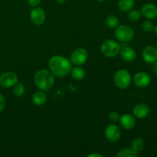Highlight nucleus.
Returning a JSON list of instances; mask_svg holds the SVG:
<instances>
[{
  "instance_id": "25",
  "label": "nucleus",
  "mask_w": 157,
  "mask_h": 157,
  "mask_svg": "<svg viewBox=\"0 0 157 157\" xmlns=\"http://www.w3.org/2000/svg\"><path fill=\"white\" fill-rule=\"evenodd\" d=\"M109 119H110V121L112 122H117V121H119L120 117V113L117 111H112L109 113V116H108Z\"/></svg>"
},
{
  "instance_id": "8",
  "label": "nucleus",
  "mask_w": 157,
  "mask_h": 157,
  "mask_svg": "<svg viewBox=\"0 0 157 157\" xmlns=\"http://www.w3.org/2000/svg\"><path fill=\"white\" fill-rule=\"evenodd\" d=\"M106 139L111 143H115L120 140L121 136V131L119 127L115 124H110L107 126L104 131Z\"/></svg>"
},
{
  "instance_id": "11",
  "label": "nucleus",
  "mask_w": 157,
  "mask_h": 157,
  "mask_svg": "<svg viewBox=\"0 0 157 157\" xmlns=\"http://www.w3.org/2000/svg\"><path fill=\"white\" fill-rule=\"evenodd\" d=\"M143 58L148 64H153L157 61V51L153 46L148 45L143 50Z\"/></svg>"
},
{
  "instance_id": "21",
  "label": "nucleus",
  "mask_w": 157,
  "mask_h": 157,
  "mask_svg": "<svg viewBox=\"0 0 157 157\" xmlns=\"http://www.w3.org/2000/svg\"><path fill=\"white\" fill-rule=\"evenodd\" d=\"M145 147V141L141 138H136L133 140L131 144V148L138 153L141 151Z\"/></svg>"
},
{
  "instance_id": "9",
  "label": "nucleus",
  "mask_w": 157,
  "mask_h": 157,
  "mask_svg": "<svg viewBox=\"0 0 157 157\" xmlns=\"http://www.w3.org/2000/svg\"><path fill=\"white\" fill-rule=\"evenodd\" d=\"M133 82L135 85L140 88L148 87L151 83V77L148 73L144 71H140L134 75Z\"/></svg>"
},
{
  "instance_id": "4",
  "label": "nucleus",
  "mask_w": 157,
  "mask_h": 157,
  "mask_svg": "<svg viewBox=\"0 0 157 157\" xmlns=\"http://www.w3.org/2000/svg\"><path fill=\"white\" fill-rule=\"evenodd\" d=\"M113 81L117 87L121 89H127L131 84V75L128 71L120 69L115 73Z\"/></svg>"
},
{
  "instance_id": "6",
  "label": "nucleus",
  "mask_w": 157,
  "mask_h": 157,
  "mask_svg": "<svg viewBox=\"0 0 157 157\" xmlns=\"http://www.w3.org/2000/svg\"><path fill=\"white\" fill-rule=\"evenodd\" d=\"M88 58V53L87 50L82 48L75 49L71 55V62L75 66H81L84 64Z\"/></svg>"
},
{
  "instance_id": "20",
  "label": "nucleus",
  "mask_w": 157,
  "mask_h": 157,
  "mask_svg": "<svg viewBox=\"0 0 157 157\" xmlns=\"http://www.w3.org/2000/svg\"><path fill=\"white\" fill-rule=\"evenodd\" d=\"M116 156L117 157H136L138 153L132 148H125L120 150Z\"/></svg>"
},
{
  "instance_id": "27",
  "label": "nucleus",
  "mask_w": 157,
  "mask_h": 157,
  "mask_svg": "<svg viewBox=\"0 0 157 157\" xmlns=\"http://www.w3.org/2000/svg\"><path fill=\"white\" fill-rule=\"evenodd\" d=\"M41 0H28V2H29V6H32V7H35L38 5L40 4Z\"/></svg>"
},
{
  "instance_id": "32",
  "label": "nucleus",
  "mask_w": 157,
  "mask_h": 157,
  "mask_svg": "<svg viewBox=\"0 0 157 157\" xmlns=\"http://www.w3.org/2000/svg\"><path fill=\"white\" fill-rule=\"evenodd\" d=\"M98 2H104L105 0H98Z\"/></svg>"
},
{
  "instance_id": "31",
  "label": "nucleus",
  "mask_w": 157,
  "mask_h": 157,
  "mask_svg": "<svg viewBox=\"0 0 157 157\" xmlns=\"http://www.w3.org/2000/svg\"><path fill=\"white\" fill-rule=\"evenodd\" d=\"M153 31H154V32L156 33V35H157V25L156 26H154V29H153Z\"/></svg>"
},
{
  "instance_id": "10",
  "label": "nucleus",
  "mask_w": 157,
  "mask_h": 157,
  "mask_svg": "<svg viewBox=\"0 0 157 157\" xmlns=\"http://www.w3.org/2000/svg\"><path fill=\"white\" fill-rule=\"evenodd\" d=\"M45 12L41 8L36 7L32 9L30 12V19L35 25H41L45 21Z\"/></svg>"
},
{
  "instance_id": "19",
  "label": "nucleus",
  "mask_w": 157,
  "mask_h": 157,
  "mask_svg": "<svg viewBox=\"0 0 157 157\" xmlns=\"http://www.w3.org/2000/svg\"><path fill=\"white\" fill-rule=\"evenodd\" d=\"M105 24L107 28L110 29H116L119 25V19L114 15H110L106 18Z\"/></svg>"
},
{
  "instance_id": "14",
  "label": "nucleus",
  "mask_w": 157,
  "mask_h": 157,
  "mask_svg": "<svg viewBox=\"0 0 157 157\" xmlns=\"http://www.w3.org/2000/svg\"><path fill=\"white\" fill-rule=\"evenodd\" d=\"M140 12L145 18L154 19L157 17V7L152 3H147L143 6Z\"/></svg>"
},
{
  "instance_id": "17",
  "label": "nucleus",
  "mask_w": 157,
  "mask_h": 157,
  "mask_svg": "<svg viewBox=\"0 0 157 157\" xmlns=\"http://www.w3.org/2000/svg\"><path fill=\"white\" fill-rule=\"evenodd\" d=\"M135 5L134 0H119L118 1V8L121 12H127L131 10Z\"/></svg>"
},
{
  "instance_id": "2",
  "label": "nucleus",
  "mask_w": 157,
  "mask_h": 157,
  "mask_svg": "<svg viewBox=\"0 0 157 157\" xmlns=\"http://www.w3.org/2000/svg\"><path fill=\"white\" fill-rule=\"evenodd\" d=\"M55 75L47 69L38 71L34 77V82L36 87L44 91L50 90L55 84Z\"/></svg>"
},
{
  "instance_id": "26",
  "label": "nucleus",
  "mask_w": 157,
  "mask_h": 157,
  "mask_svg": "<svg viewBox=\"0 0 157 157\" xmlns=\"http://www.w3.org/2000/svg\"><path fill=\"white\" fill-rule=\"evenodd\" d=\"M6 107V99L2 94H0V112L2 111Z\"/></svg>"
},
{
  "instance_id": "22",
  "label": "nucleus",
  "mask_w": 157,
  "mask_h": 157,
  "mask_svg": "<svg viewBox=\"0 0 157 157\" xmlns=\"http://www.w3.org/2000/svg\"><path fill=\"white\" fill-rule=\"evenodd\" d=\"M25 92V87L21 83L17 82L15 85L13 86V94L16 97H21L24 95Z\"/></svg>"
},
{
  "instance_id": "24",
  "label": "nucleus",
  "mask_w": 157,
  "mask_h": 157,
  "mask_svg": "<svg viewBox=\"0 0 157 157\" xmlns=\"http://www.w3.org/2000/svg\"><path fill=\"white\" fill-rule=\"evenodd\" d=\"M142 29L144 32H151L154 29V25L150 21H145L142 24Z\"/></svg>"
},
{
  "instance_id": "29",
  "label": "nucleus",
  "mask_w": 157,
  "mask_h": 157,
  "mask_svg": "<svg viewBox=\"0 0 157 157\" xmlns=\"http://www.w3.org/2000/svg\"><path fill=\"white\" fill-rule=\"evenodd\" d=\"M153 71H154L155 73H156V75H157V61H155V62L153 63Z\"/></svg>"
},
{
  "instance_id": "15",
  "label": "nucleus",
  "mask_w": 157,
  "mask_h": 157,
  "mask_svg": "<svg viewBox=\"0 0 157 157\" xmlns=\"http://www.w3.org/2000/svg\"><path fill=\"white\" fill-rule=\"evenodd\" d=\"M121 58L126 62H132L136 58V53L134 49L130 47H123L120 51Z\"/></svg>"
},
{
  "instance_id": "12",
  "label": "nucleus",
  "mask_w": 157,
  "mask_h": 157,
  "mask_svg": "<svg viewBox=\"0 0 157 157\" xmlns=\"http://www.w3.org/2000/svg\"><path fill=\"white\" fill-rule=\"evenodd\" d=\"M133 113L136 117L139 119H144L147 117L150 113V108L145 104H138L133 107Z\"/></svg>"
},
{
  "instance_id": "13",
  "label": "nucleus",
  "mask_w": 157,
  "mask_h": 157,
  "mask_svg": "<svg viewBox=\"0 0 157 157\" xmlns=\"http://www.w3.org/2000/svg\"><path fill=\"white\" fill-rule=\"evenodd\" d=\"M119 121L121 127L127 130H132L133 128H134L135 125H136V120L133 117V115L130 114V113H125V114L122 115L120 117Z\"/></svg>"
},
{
  "instance_id": "28",
  "label": "nucleus",
  "mask_w": 157,
  "mask_h": 157,
  "mask_svg": "<svg viewBox=\"0 0 157 157\" xmlns=\"http://www.w3.org/2000/svg\"><path fill=\"white\" fill-rule=\"evenodd\" d=\"M87 157H103V156L101 154H99V153H90V154L87 155Z\"/></svg>"
},
{
  "instance_id": "5",
  "label": "nucleus",
  "mask_w": 157,
  "mask_h": 157,
  "mask_svg": "<svg viewBox=\"0 0 157 157\" xmlns=\"http://www.w3.org/2000/svg\"><path fill=\"white\" fill-rule=\"evenodd\" d=\"M134 31L130 26L122 25L117 26L115 29L114 35L118 41L121 42H128L131 41L134 37Z\"/></svg>"
},
{
  "instance_id": "16",
  "label": "nucleus",
  "mask_w": 157,
  "mask_h": 157,
  "mask_svg": "<svg viewBox=\"0 0 157 157\" xmlns=\"http://www.w3.org/2000/svg\"><path fill=\"white\" fill-rule=\"evenodd\" d=\"M46 101H47V96H46V94L44 93V90H40L33 94L32 101H33L34 104H35V105H43L46 102Z\"/></svg>"
},
{
  "instance_id": "23",
  "label": "nucleus",
  "mask_w": 157,
  "mask_h": 157,
  "mask_svg": "<svg viewBox=\"0 0 157 157\" xmlns=\"http://www.w3.org/2000/svg\"><path fill=\"white\" fill-rule=\"evenodd\" d=\"M141 12L137 9H131L129 11L128 19L130 21H136L140 18Z\"/></svg>"
},
{
  "instance_id": "18",
  "label": "nucleus",
  "mask_w": 157,
  "mask_h": 157,
  "mask_svg": "<svg viewBox=\"0 0 157 157\" xmlns=\"http://www.w3.org/2000/svg\"><path fill=\"white\" fill-rule=\"evenodd\" d=\"M71 73L72 78L76 81H81L85 78L86 75L84 69H83L80 66H75V67L71 68Z\"/></svg>"
},
{
  "instance_id": "1",
  "label": "nucleus",
  "mask_w": 157,
  "mask_h": 157,
  "mask_svg": "<svg viewBox=\"0 0 157 157\" xmlns=\"http://www.w3.org/2000/svg\"><path fill=\"white\" fill-rule=\"evenodd\" d=\"M48 66L52 73L58 78L65 77L71 73L72 68L71 61L61 55H55L52 57L49 60Z\"/></svg>"
},
{
  "instance_id": "3",
  "label": "nucleus",
  "mask_w": 157,
  "mask_h": 157,
  "mask_svg": "<svg viewBox=\"0 0 157 157\" xmlns=\"http://www.w3.org/2000/svg\"><path fill=\"white\" fill-rule=\"evenodd\" d=\"M101 53L107 58H113L120 53L121 46L113 39H107L101 46Z\"/></svg>"
},
{
  "instance_id": "7",
  "label": "nucleus",
  "mask_w": 157,
  "mask_h": 157,
  "mask_svg": "<svg viewBox=\"0 0 157 157\" xmlns=\"http://www.w3.org/2000/svg\"><path fill=\"white\" fill-rule=\"evenodd\" d=\"M18 82V76L12 71H6L0 75V85L5 88L13 87Z\"/></svg>"
},
{
  "instance_id": "33",
  "label": "nucleus",
  "mask_w": 157,
  "mask_h": 157,
  "mask_svg": "<svg viewBox=\"0 0 157 157\" xmlns=\"http://www.w3.org/2000/svg\"><path fill=\"white\" fill-rule=\"evenodd\" d=\"M156 51H157V44H156Z\"/></svg>"
},
{
  "instance_id": "30",
  "label": "nucleus",
  "mask_w": 157,
  "mask_h": 157,
  "mask_svg": "<svg viewBox=\"0 0 157 157\" xmlns=\"http://www.w3.org/2000/svg\"><path fill=\"white\" fill-rule=\"evenodd\" d=\"M57 2L59 3V4H63V3L65 2L66 0H56Z\"/></svg>"
}]
</instances>
